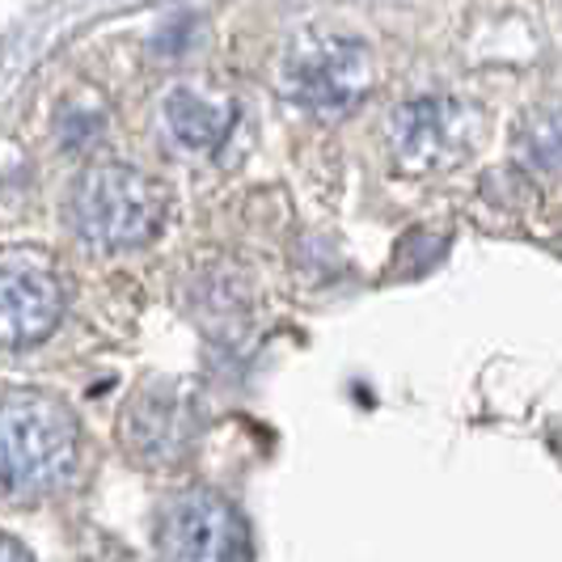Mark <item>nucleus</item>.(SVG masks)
Returning <instances> with one entry per match:
<instances>
[{
    "mask_svg": "<svg viewBox=\"0 0 562 562\" xmlns=\"http://www.w3.org/2000/svg\"><path fill=\"white\" fill-rule=\"evenodd\" d=\"M0 562H30V554L13 541V537L0 533Z\"/></svg>",
    "mask_w": 562,
    "mask_h": 562,
    "instance_id": "9d476101",
    "label": "nucleus"
},
{
    "mask_svg": "<svg viewBox=\"0 0 562 562\" xmlns=\"http://www.w3.org/2000/svg\"><path fill=\"white\" fill-rule=\"evenodd\" d=\"M280 85L288 102L317 114H347L372 89V52L347 34H305L283 56Z\"/></svg>",
    "mask_w": 562,
    "mask_h": 562,
    "instance_id": "7ed1b4c3",
    "label": "nucleus"
},
{
    "mask_svg": "<svg viewBox=\"0 0 562 562\" xmlns=\"http://www.w3.org/2000/svg\"><path fill=\"white\" fill-rule=\"evenodd\" d=\"M77 415L52 394L13 390L0 397V499L52 495L77 470Z\"/></svg>",
    "mask_w": 562,
    "mask_h": 562,
    "instance_id": "f257e3e1",
    "label": "nucleus"
},
{
    "mask_svg": "<svg viewBox=\"0 0 562 562\" xmlns=\"http://www.w3.org/2000/svg\"><path fill=\"white\" fill-rule=\"evenodd\" d=\"M157 541L166 562H250L246 520L212 491H191L173 499L161 516Z\"/></svg>",
    "mask_w": 562,
    "mask_h": 562,
    "instance_id": "423d86ee",
    "label": "nucleus"
},
{
    "mask_svg": "<svg viewBox=\"0 0 562 562\" xmlns=\"http://www.w3.org/2000/svg\"><path fill=\"white\" fill-rule=\"evenodd\" d=\"M166 187L153 173L123 161L89 166L68 199L72 228L89 246H102V250H132L153 241L166 225Z\"/></svg>",
    "mask_w": 562,
    "mask_h": 562,
    "instance_id": "f03ea898",
    "label": "nucleus"
},
{
    "mask_svg": "<svg viewBox=\"0 0 562 562\" xmlns=\"http://www.w3.org/2000/svg\"><path fill=\"white\" fill-rule=\"evenodd\" d=\"M161 123L178 148L212 153L228 140V132L237 123V102L207 85H173L161 102Z\"/></svg>",
    "mask_w": 562,
    "mask_h": 562,
    "instance_id": "6e6552de",
    "label": "nucleus"
},
{
    "mask_svg": "<svg viewBox=\"0 0 562 562\" xmlns=\"http://www.w3.org/2000/svg\"><path fill=\"white\" fill-rule=\"evenodd\" d=\"M482 132V114L461 98H411L390 114V153L402 173L457 166Z\"/></svg>",
    "mask_w": 562,
    "mask_h": 562,
    "instance_id": "20e7f679",
    "label": "nucleus"
},
{
    "mask_svg": "<svg viewBox=\"0 0 562 562\" xmlns=\"http://www.w3.org/2000/svg\"><path fill=\"white\" fill-rule=\"evenodd\" d=\"M123 431H127V449L148 465L182 461L199 436L195 397L187 394L182 381H157L136 397V406L123 419Z\"/></svg>",
    "mask_w": 562,
    "mask_h": 562,
    "instance_id": "0eeeda50",
    "label": "nucleus"
},
{
    "mask_svg": "<svg viewBox=\"0 0 562 562\" xmlns=\"http://www.w3.org/2000/svg\"><path fill=\"white\" fill-rule=\"evenodd\" d=\"M64 317V280L56 262L38 250L0 254V342H43Z\"/></svg>",
    "mask_w": 562,
    "mask_h": 562,
    "instance_id": "39448f33",
    "label": "nucleus"
},
{
    "mask_svg": "<svg viewBox=\"0 0 562 562\" xmlns=\"http://www.w3.org/2000/svg\"><path fill=\"white\" fill-rule=\"evenodd\" d=\"M520 157L533 169H554L559 166V114L546 111L541 114V127L529 123L520 132Z\"/></svg>",
    "mask_w": 562,
    "mask_h": 562,
    "instance_id": "1a4fd4ad",
    "label": "nucleus"
},
{
    "mask_svg": "<svg viewBox=\"0 0 562 562\" xmlns=\"http://www.w3.org/2000/svg\"><path fill=\"white\" fill-rule=\"evenodd\" d=\"M85 562H132V559H127L123 550H114V546H102V550H93Z\"/></svg>",
    "mask_w": 562,
    "mask_h": 562,
    "instance_id": "9b49d317",
    "label": "nucleus"
}]
</instances>
